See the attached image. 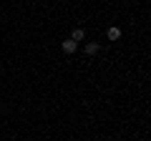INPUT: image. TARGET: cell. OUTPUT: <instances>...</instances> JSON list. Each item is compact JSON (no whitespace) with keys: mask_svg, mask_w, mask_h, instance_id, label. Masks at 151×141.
<instances>
[{"mask_svg":"<svg viewBox=\"0 0 151 141\" xmlns=\"http://www.w3.org/2000/svg\"><path fill=\"white\" fill-rule=\"evenodd\" d=\"M98 50H101V45H98V43H86V55H96Z\"/></svg>","mask_w":151,"mask_h":141,"instance_id":"obj_4","label":"cell"},{"mask_svg":"<svg viewBox=\"0 0 151 141\" xmlns=\"http://www.w3.org/2000/svg\"><path fill=\"white\" fill-rule=\"evenodd\" d=\"M119 38H121V28H116V25L108 28V40H119Z\"/></svg>","mask_w":151,"mask_h":141,"instance_id":"obj_3","label":"cell"},{"mask_svg":"<svg viewBox=\"0 0 151 141\" xmlns=\"http://www.w3.org/2000/svg\"><path fill=\"white\" fill-rule=\"evenodd\" d=\"M60 48H63V53H68V55H70V53H76V50H78V43L68 38V40H63V43H60Z\"/></svg>","mask_w":151,"mask_h":141,"instance_id":"obj_1","label":"cell"},{"mask_svg":"<svg viewBox=\"0 0 151 141\" xmlns=\"http://www.w3.org/2000/svg\"><path fill=\"white\" fill-rule=\"evenodd\" d=\"M83 38H86V30H83V28H76V30L70 33V40H76V43H81Z\"/></svg>","mask_w":151,"mask_h":141,"instance_id":"obj_2","label":"cell"}]
</instances>
